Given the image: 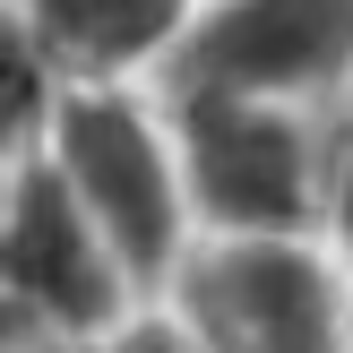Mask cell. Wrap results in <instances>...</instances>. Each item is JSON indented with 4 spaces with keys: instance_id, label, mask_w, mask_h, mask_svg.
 I'll return each instance as SVG.
<instances>
[{
    "instance_id": "1",
    "label": "cell",
    "mask_w": 353,
    "mask_h": 353,
    "mask_svg": "<svg viewBox=\"0 0 353 353\" xmlns=\"http://www.w3.org/2000/svg\"><path fill=\"white\" fill-rule=\"evenodd\" d=\"M43 164L61 172L69 207L95 224V241L112 250L121 285L138 302L172 285L190 233V207H181V172H172V138L155 95L138 86H52V112H43Z\"/></svg>"
},
{
    "instance_id": "2",
    "label": "cell",
    "mask_w": 353,
    "mask_h": 353,
    "mask_svg": "<svg viewBox=\"0 0 353 353\" xmlns=\"http://www.w3.org/2000/svg\"><path fill=\"white\" fill-rule=\"evenodd\" d=\"M181 172L190 233L250 241V233H310L319 224V112L268 95H216V86H164L155 95Z\"/></svg>"
},
{
    "instance_id": "3",
    "label": "cell",
    "mask_w": 353,
    "mask_h": 353,
    "mask_svg": "<svg viewBox=\"0 0 353 353\" xmlns=\"http://www.w3.org/2000/svg\"><path fill=\"white\" fill-rule=\"evenodd\" d=\"M155 302L181 310L199 353H353V285L310 233H199Z\"/></svg>"
},
{
    "instance_id": "4",
    "label": "cell",
    "mask_w": 353,
    "mask_h": 353,
    "mask_svg": "<svg viewBox=\"0 0 353 353\" xmlns=\"http://www.w3.org/2000/svg\"><path fill=\"white\" fill-rule=\"evenodd\" d=\"M155 86H216L319 112L353 86V0H190Z\"/></svg>"
},
{
    "instance_id": "5",
    "label": "cell",
    "mask_w": 353,
    "mask_h": 353,
    "mask_svg": "<svg viewBox=\"0 0 353 353\" xmlns=\"http://www.w3.org/2000/svg\"><path fill=\"white\" fill-rule=\"evenodd\" d=\"M0 302L17 310L34 345H95L138 302L121 285L112 250L95 241V224L69 207L43 147L0 164Z\"/></svg>"
},
{
    "instance_id": "6",
    "label": "cell",
    "mask_w": 353,
    "mask_h": 353,
    "mask_svg": "<svg viewBox=\"0 0 353 353\" xmlns=\"http://www.w3.org/2000/svg\"><path fill=\"white\" fill-rule=\"evenodd\" d=\"M52 86H138L164 69L190 0H9Z\"/></svg>"
},
{
    "instance_id": "7",
    "label": "cell",
    "mask_w": 353,
    "mask_h": 353,
    "mask_svg": "<svg viewBox=\"0 0 353 353\" xmlns=\"http://www.w3.org/2000/svg\"><path fill=\"white\" fill-rule=\"evenodd\" d=\"M43 112H52V69L34 61L17 9L0 0V164H17V155L43 138Z\"/></svg>"
},
{
    "instance_id": "8",
    "label": "cell",
    "mask_w": 353,
    "mask_h": 353,
    "mask_svg": "<svg viewBox=\"0 0 353 353\" xmlns=\"http://www.w3.org/2000/svg\"><path fill=\"white\" fill-rule=\"evenodd\" d=\"M336 276L353 285V138H327V164H319V224H310Z\"/></svg>"
},
{
    "instance_id": "9",
    "label": "cell",
    "mask_w": 353,
    "mask_h": 353,
    "mask_svg": "<svg viewBox=\"0 0 353 353\" xmlns=\"http://www.w3.org/2000/svg\"><path fill=\"white\" fill-rule=\"evenodd\" d=\"M86 353H199V336L181 327V310H172V302H130Z\"/></svg>"
},
{
    "instance_id": "10",
    "label": "cell",
    "mask_w": 353,
    "mask_h": 353,
    "mask_svg": "<svg viewBox=\"0 0 353 353\" xmlns=\"http://www.w3.org/2000/svg\"><path fill=\"white\" fill-rule=\"evenodd\" d=\"M0 353H34V336L17 327V310H9V302H0Z\"/></svg>"
},
{
    "instance_id": "11",
    "label": "cell",
    "mask_w": 353,
    "mask_h": 353,
    "mask_svg": "<svg viewBox=\"0 0 353 353\" xmlns=\"http://www.w3.org/2000/svg\"><path fill=\"white\" fill-rule=\"evenodd\" d=\"M34 353H86V345H34Z\"/></svg>"
}]
</instances>
